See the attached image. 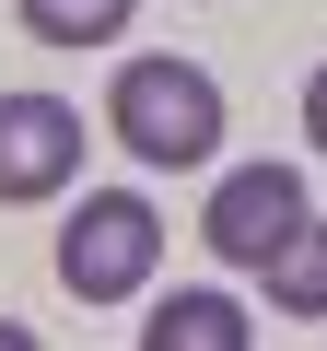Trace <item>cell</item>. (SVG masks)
<instances>
[{
  "label": "cell",
  "instance_id": "1",
  "mask_svg": "<svg viewBox=\"0 0 327 351\" xmlns=\"http://www.w3.org/2000/svg\"><path fill=\"white\" fill-rule=\"evenodd\" d=\"M105 129H117L152 176H187V164L222 152V82H211L199 59H117V82H105Z\"/></svg>",
  "mask_w": 327,
  "mask_h": 351
},
{
  "label": "cell",
  "instance_id": "2",
  "mask_svg": "<svg viewBox=\"0 0 327 351\" xmlns=\"http://www.w3.org/2000/svg\"><path fill=\"white\" fill-rule=\"evenodd\" d=\"M164 258V211L140 188H82V211L59 223V293L70 304H129Z\"/></svg>",
  "mask_w": 327,
  "mask_h": 351
},
{
  "label": "cell",
  "instance_id": "3",
  "mask_svg": "<svg viewBox=\"0 0 327 351\" xmlns=\"http://www.w3.org/2000/svg\"><path fill=\"white\" fill-rule=\"evenodd\" d=\"M304 223H315V199H304V176H292V164H234L222 188H211V211H199V234H211L222 269H269Z\"/></svg>",
  "mask_w": 327,
  "mask_h": 351
},
{
  "label": "cell",
  "instance_id": "4",
  "mask_svg": "<svg viewBox=\"0 0 327 351\" xmlns=\"http://www.w3.org/2000/svg\"><path fill=\"white\" fill-rule=\"evenodd\" d=\"M82 106L70 94H0V199H59L82 176Z\"/></svg>",
  "mask_w": 327,
  "mask_h": 351
},
{
  "label": "cell",
  "instance_id": "5",
  "mask_svg": "<svg viewBox=\"0 0 327 351\" xmlns=\"http://www.w3.org/2000/svg\"><path fill=\"white\" fill-rule=\"evenodd\" d=\"M140 351H257V316L234 293H164L140 316Z\"/></svg>",
  "mask_w": 327,
  "mask_h": 351
},
{
  "label": "cell",
  "instance_id": "6",
  "mask_svg": "<svg viewBox=\"0 0 327 351\" xmlns=\"http://www.w3.org/2000/svg\"><path fill=\"white\" fill-rule=\"evenodd\" d=\"M12 12H24L36 47H117L140 0H12Z\"/></svg>",
  "mask_w": 327,
  "mask_h": 351
},
{
  "label": "cell",
  "instance_id": "7",
  "mask_svg": "<svg viewBox=\"0 0 327 351\" xmlns=\"http://www.w3.org/2000/svg\"><path fill=\"white\" fill-rule=\"evenodd\" d=\"M257 281H269V316H327V223H304Z\"/></svg>",
  "mask_w": 327,
  "mask_h": 351
},
{
  "label": "cell",
  "instance_id": "8",
  "mask_svg": "<svg viewBox=\"0 0 327 351\" xmlns=\"http://www.w3.org/2000/svg\"><path fill=\"white\" fill-rule=\"evenodd\" d=\"M304 129H315V152H327V59L304 71Z\"/></svg>",
  "mask_w": 327,
  "mask_h": 351
}]
</instances>
